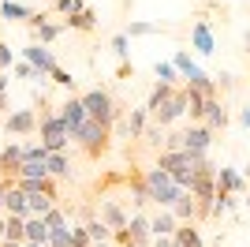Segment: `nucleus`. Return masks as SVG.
I'll return each mask as SVG.
<instances>
[{
  "instance_id": "f704fd0d",
  "label": "nucleus",
  "mask_w": 250,
  "mask_h": 247,
  "mask_svg": "<svg viewBox=\"0 0 250 247\" xmlns=\"http://www.w3.org/2000/svg\"><path fill=\"white\" fill-rule=\"evenodd\" d=\"M15 75H19V79H30V82H34V79H45V75L38 72V68H34L30 60H22V64H15Z\"/></svg>"
},
{
  "instance_id": "de8ad7c7",
  "label": "nucleus",
  "mask_w": 250,
  "mask_h": 247,
  "mask_svg": "<svg viewBox=\"0 0 250 247\" xmlns=\"http://www.w3.org/2000/svg\"><path fill=\"white\" fill-rule=\"evenodd\" d=\"M22 247H49V244H22Z\"/></svg>"
},
{
  "instance_id": "a211bd4d",
  "label": "nucleus",
  "mask_w": 250,
  "mask_h": 247,
  "mask_svg": "<svg viewBox=\"0 0 250 247\" xmlns=\"http://www.w3.org/2000/svg\"><path fill=\"white\" fill-rule=\"evenodd\" d=\"M45 173H49L52 180H67V176H71V161H67V154H63V150H49V157H45Z\"/></svg>"
},
{
  "instance_id": "c9c22d12",
  "label": "nucleus",
  "mask_w": 250,
  "mask_h": 247,
  "mask_svg": "<svg viewBox=\"0 0 250 247\" xmlns=\"http://www.w3.org/2000/svg\"><path fill=\"white\" fill-rule=\"evenodd\" d=\"M127 41H131L127 34H116V38H112V52H116V60H127V52H131V49H127Z\"/></svg>"
},
{
  "instance_id": "f03ea898",
  "label": "nucleus",
  "mask_w": 250,
  "mask_h": 247,
  "mask_svg": "<svg viewBox=\"0 0 250 247\" xmlns=\"http://www.w3.org/2000/svg\"><path fill=\"white\" fill-rule=\"evenodd\" d=\"M108 139H112V127L108 124H101V120H94V116H86V124L75 131V143L83 146V154L90 157V161H101L104 154H108Z\"/></svg>"
},
{
  "instance_id": "5701e85b",
  "label": "nucleus",
  "mask_w": 250,
  "mask_h": 247,
  "mask_svg": "<svg viewBox=\"0 0 250 247\" xmlns=\"http://www.w3.org/2000/svg\"><path fill=\"white\" fill-rule=\"evenodd\" d=\"M26 244H49V225H45L42 214L26 217Z\"/></svg>"
},
{
  "instance_id": "7c9ffc66",
  "label": "nucleus",
  "mask_w": 250,
  "mask_h": 247,
  "mask_svg": "<svg viewBox=\"0 0 250 247\" xmlns=\"http://www.w3.org/2000/svg\"><path fill=\"white\" fill-rule=\"evenodd\" d=\"M161 30V26H157V23H131V26H127V38H146V34H157Z\"/></svg>"
},
{
  "instance_id": "ddd939ff",
  "label": "nucleus",
  "mask_w": 250,
  "mask_h": 247,
  "mask_svg": "<svg viewBox=\"0 0 250 247\" xmlns=\"http://www.w3.org/2000/svg\"><path fill=\"white\" fill-rule=\"evenodd\" d=\"M19 169H22V146L8 143L0 150V176H4V180H19Z\"/></svg>"
},
{
  "instance_id": "58836bf2",
  "label": "nucleus",
  "mask_w": 250,
  "mask_h": 247,
  "mask_svg": "<svg viewBox=\"0 0 250 247\" xmlns=\"http://www.w3.org/2000/svg\"><path fill=\"white\" fill-rule=\"evenodd\" d=\"M116 75H120V79H135V64H131V60H120Z\"/></svg>"
},
{
  "instance_id": "f257e3e1",
  "label": "nucleus",
  "mask_w": 250,
  "mask_h": 247,
  "mask_svg": "<svg viewBox=\"0 0 250 247\" xmlns=\"http://www.w3.org/2000/svg\"><path fill=\"white\" fill-rule=\"evenodd\" d=\"M38 135H42V143L49 146V150H67V143H71V131H67V124L60 120V113L49 105V98H38Z\"/></svg>"
},
{
  "instance_id": "79ce46f5",
  "label": "nucleus",
  "mask_w": 250,
  "mask_h": 247,
  "mask_svg": "<svg viewBox=\"0 0 250 247\" xmlns=\"http://www.w3.org/2000/svg\"><path fill=\"white\" fill-rule=\"evenodd\" d=\"M153 247H179L176 236H153Z\"/></svg>"
},
{
  "instance_id": "72a5a7b5",
  "label": "nucleus",
  "mask_w": 250,
  "mask_h": 247,
  "mask_svg": "<svg viewBox=\"0 0 250 247\" xmlns=\"http://www.w3.org/2000/svg\"><path fill=\"white\" fill-rule=\"evenodd\" d=\"M94 240H90V228L86 225H75L71 228V247H90Z\"/></svg>"
},
{
  "instance_id": "9d476101",
  "label": "nucleus",
  "mask_w": 250,
  "mask_h": 247,
  "mask_svg": "<svg viewBox=\"0 0 250 247\" xmlns=\"http://www.w3.org/2000/svg\"><path fill=\"white\" fill-rule=\"evenodd\" d=\"M86 116H90V113H86V105H83V94H71V98L60 105V120L67 124L71 139H75V131H79V127L86 124Z\"/></svg>"
},
{
  "instance_id": "6e6552de",
  "label": "nucleus",
  "mask_w": 250,
  "mask_h": 247,
  "mask_svg": "<svg viewBox=\"0 0 250 247\" xmlns=\"http://www.w3.org/2000/svg\"><path fill=\"white\" fill-rule=\"evenodd\" d=\"M179 116H187V86H176V94L168 98V105L161 109V113H153V124L168 127V124H176Z\"/></svg>"
},
{
  "instance_id": "49530a36",
  "label": "nucleus",
  "mask_w": 250,
  "mask_h": 247,
  "mask_svg": "<svg viewBox=\"0 0 250 247\" xmlns=\"http://www.w3.org/2000/svg\"><path fill=\"white\" fill-rule=\"evenodd\" d=\"M4 247H22V244H15V240H4Z\"/></svg>"
},
{
  "instance_id": "c85d7f7f",
  "label": "nucleus",
  "mask_w": 250,
  "mask_h": 247,
  "mask_svg": "<svg viewBox=\"0 0 250 247\" xmlns=\"http://www.w3.org/2000/svg\"><path fill=\"white\" fill-rule=\"evenodd\" d=\"M86 228H90V240H112V228L104 225L101 217H90V221H86Z\"/></svg>"
},
{
  "instance_id": "0eeeda50",
  "label": "nucleus",
  "mask_w": 250,
  "mask_h": 247,
  "mask_svg": "<svg viewBox=\"0 0 250 247\" xmlns=\"http://www.w3.org/2000/svg\"><path fill=\"white\" fill-rule=\"evenodd\" d=\"M26 26L34 30V41H42V45H52V41L67 30V23H49L45 11H34L30 19H26Z\"/></svg>"
},
{
  "instance_id": "393cba45",
  "label": "nucleus",
  "mask_w": 250,
  "mask_h": 247,
  "mask_svg": "<svg viewBox=\"0 0 250 247\" xmlns=\"http://www.w3.org/2000/svg\"><path fill=\"white\" fill-rule=\"evenodd\" d=\"M146 120H149L146 105H142V109H131V116H127V135H131V139H142V135H146Z\"/></svg>"
},
{
  "instance_id": "dca6fc26",
  "label": "nucleus",
  "mask_w": 250,
  "mask_h": 247,
  "mask_svg": "<svg viewBox=\"0 0 250 247\" xmlns=\"http://www.w3.org/2000/svg\"><path fill=\"white\" fill-rule=\"evenodd\" d=\"M172 94H176V82H165V79H157V86L149 90V101H146L149 116H153V113H161V109L168 105V98H172Z\"/></svg>"
},
{
  "instance_id": "bb28decb",
  "label": "nucleus",
  "mask_w": 250,
  "mask_h": 247,
  "mask_svg": "<svg viewBox=\"0 0 250 247\" xmlns=\"http://www.w3.org/2000/svg\"><path fill=\"white\" fill-rule=\"evenodd\" d=\"M34 11L26 8V4H19V0H0V19H30Z\"/></svg>"
},
{
  "instance_id": "2f4dec72",
  "label": "nucleus",
  "mask_w": 250,
  "mask_h": 247,
  "mask_svg": "<svg viewBox=\"0 0 250 247\" xmlns=\"http://www.w3.org/2000/svg\"><path fill=\"white\" fill-rule=\"evenodd\" d=\"M42 217H45V225H49V228H60V225H67V217H63V210H60L56 202H52V206L45 210Z\"/></svg>"
},
{
  "instance_id": "f8f14e48",
  "label": "nucleus",
  "mask_w": 250,
  "mask_h": 247,
  "mask_svg": "<svg viewBox=\"0 0 250 247\" xmlns=\"http://www.w3.org/2000/svg\"><path fill=\"white\" fill-rule=\"evenodd\" d=\"M22 60H30L34 68H38V72L45 75V79H49V72L56 68V56H52V49H49V45H42V41L26 45V49H22Z\"/></svg>"
},
{
  "instance_id": "603ef678",
  "label": "nucleus",
  "mask_w": 250,
  "mask_h": 247,
  "mask_svg": "<svg viewBox=\"0 0 250 247\" xmlns=\"http://www.w3.org/2000/svg\"><path fill=\"white\" fill-rule=\"evenodd\" d=\"M247 176H250V165H247Z\"/></svg>"
},
{
  "instance_id": "4c0bfd02",
  "label": "nucleus",
  "mask_w": 250,
  "mask_h": 247,
  "mask_svg": "<svg viewBox=\"0 0 250 247\" xmlns=\"http://www.w3.org/2000/svg\"><path fill=\"white\" fill-rule=\"evenodd\" d=\"M153 72H157V79H165V82H176V72H179V68H176V64H157Z\"/></svg>"
},
{
  "instance_id": "c756f323",
  "label": "nucleus",
  "mask_w": 250,
  "mask_h": 247,
  "mask_svg": "<svg viewBox=\"0 0 250 247\" xmlns=\"http://www.w3.org/2000/svg\"><path fill=\"white\" fill-rule=\"evenodd\" d=\"M49 79L56 82V86H63V90H71V94H75V79H71V72H67V68H60V64H56V68L49 72Z\"/></svg>"
},
{
  "instance_id": "473e14b6",
  "label": "nucleus",
  "mask_w": 250,
  "mask_h": 247,
  "mask_svg": "<svg viewBox=\"0 0 250 247\" xmlns=\"http://www.w3.org/2000/svg\"><path fill=\"white\" fill-rule=\"evenodd\" d=\"M26 198H30V214H45V210L52 206V198H49V195H42V191H30Z\"/></svg>"
},
{
  "instance_id": "412c9836",
  "label": "nucleus",
  "mask_w": 250,
  "mask_h": 247,
  "mask_svg": "<svg viewBox=\"0 0 250 247\" xmlns=\"http://www.w3.org/2000/svg\"><path fill=\"white\" fill-rule=\"evenodd\" d=\"M176 225H179V217L172 214V210H165V206H161V214L149 221V232H153V236H172V232H176Z\"/></svg>"
},
{
  "instance_id": "20e7f679",
  "label": "nucleus",
  "mask_w": 250,
  "mask_h": 247,
  "mask_svg": "<svg viewBox=\"0 0 250 247\" xmlns=\"http://www.w3.org/2000/svg\"><path fill=\"white\" fill-rule=\"evenodd\" d=\"M146 187H149V202L165 206V210H172L176 206V198L187 191V187H179L172 176L161 169V165H153V169H146Z\"/></svg>"
},
{
  "instance_id": "3c124183",
  "label": "nucleus",
  "mask_w": 250,
  "mask_h": 247,
  "mask_svg": "<svg viewBox=\"0 0 250 247\" xmlns=\"http://www.w3.org/2000/svg\"><path fill=\"white\" fill-rule=\"evenodd\" d=\"M127 247H149V244H127Z\"/></svg>"
},
{
  "instance_id": "4be33fe9",
  "label": "nucleus",
  "mask_w": 250,
  "mask_h": 247,
  "mask_svg": "<svg viewBox=\"0 0 250 247\" xmlns=\"http://www.w3.org/2000/svg\"><path fill=\"white\" fill-rule=\"evenodd\" d=\"M172 214H176L179 221H198V198L190 195V191H183V195L176 198V206H172Z\"/></svg>"
},
{
  "instance_id": "37998d69",
  "label": "nucleus",
  "mask_w": 250,
  "mask_h": 247,
  "mask_svg": "<svg viewBox=\"0 0 250 247\" xmlns=\"http://www.w3.org/2000/svg\"><path fill=\"white\" fill-rule=\"evenodd\" d=\"M4 232H8V214H0V240H4Z\"/></svg>"
},
{
  "instance_id": "a19ab883",
  "label": "nucleus",
  "mask_w": 250,
  "mask_h": 247,
  "mask_svg": "<svg viewBox=\"0 0 250 247\" xmlns=\"http://www.w3.org/2000/svg\"><path fill=\"white\" fill-rule=\"evenodd\" d=\"M0 109H8V75L0 72Z\"/></svg>"
},
{
  "instance_id": "4468645a",
  "label": "nucleus",
  "mask_w": 250,
  "mask_h": 247,
  "mask_svg": "<svg viewBox=\"0 0 250 247\" xmlns=\"http://www.w3.org/2000/svg\"><path fill=\"white\" fill-rule=\"evenodd\" d=\"M217 191H224V195H247V180L231 165H220L217 169Z\"/></svg>"
},
{
  "instance_id": "a878e982",
  "label": "nucleus",
  "mask_w": 250,
  "mask_h": 247,
  "mask_svg": "<svg viewBox=\"0 0 250 247\" xmlns=\"http://www.w3.org/2000/svg\"><path fill=\"white\" fill-rule=\"evenodd\" d=\"M224 124H228L224 105H220L217 98H209V101H206V127H213V131H217V127H224Z\"/></svg>"
},
{
  "instance_id": "b1692460",
  "label": "nucleus",
  "mask_w": 250,
  "mask_h": 247,
  "mask_svg": "<svg viewBox=\"0 0 250 247\" xmlns=\"http://www.w3.org/2000/svg\"><path fill=\"white\" fill-rule=\"evenodd\" d=\"M63 23H67V30H83V34H90V30L97 26V15H94L90 8H83V11H71Z\"/></svg>"
},
{
  "instance_id": "a18cd8bd",
  "label": "nucleus",
  "mask_w": 250,
  "mask_h": 247,
  "mask_svg": "<svg viewBox=\"0 0 250 247\" xmlns=\"http://www.w3.org/2000/svg\"><path fill=\"white\" fill-rule=\"evenodd\" d=\"M90 247H108V240H94V244H90Z\"/></svg>"
},
{
  "instance_id": "6ab92c4d",
  "label": "nucleus",
  "mask_w": 250,
  "mask_h": 247,
  "mask_svg": "<svg viewBox=\"0 0 250 247\" xmlns=\"http://www.w3.org/2000/svg\"><path fill=\"white\" fill-rule=\"evenodd\" d=\"M101 221L108 228H124L127 225V210L116 202V198H101Z\"/></svg>"
},
{
  "instance_id": "39448f33",
  "label": "nucleus",
  "mask_w": 250,
  "mask_h": 247,
  "mask_svg": "<svg viewBox=\"0 0 250 247\" xmlns=\"http://www.w3.org/2000/svg\"><path fill=\"white\" fill-rule=\"evenodd\" d=\"M83 105H86V113L94 116V120L108 124V127H112V124L120 120V113H124V109H120V101H116L108 90H101V86H97V90H86V94H83Z\"/></svg>"
},
{
  "instance_id": "1a4fd4ad",
  "label": "nucleus",
  "mask_w": 250,
  "mask_h": 247,
  "mask_svg": "<svg viewBox=\"0 0 250 247\" xmlns=\"http://www.w3.org/2000/svg\"><path fill=\"white\" fill-rule=\"evenodd\" d=\"M209 146H213V127H206V124H198V127H187L183 131V150L194 157H206Z\"/></svg>"
},
{
  "instance_id": "cd10ccee",
  "label": "nucleus",
  "mask_w": 250,
  "mask_h": 247,
  "mask_svg": "<svg viewBox=\"0 0 250 247\" xmlns=\"http://www.w3.org/2000/svg\"><path fill=\"white\" fill-rule=\"evenodd\" d=\"M4 240L26 244V217H19V214H8V232H4Z\"/></svg>"
},
{
  "instance_id": "f3484780",
  "label": "nucleus",
  "mask_w": 250,
  "mask_h": 247,
  "mask_svg": "<svg viewBox=\"0 0 250 247\" xmlns=\"http://www.w3.org/2000/svg\"><path fill=\"white\" fill-rule=\"evenodd\" d=\"M4 214L30 217V198H26V191H22V187H15V184L8 187V198H4Z\"/></svg>"
},
{
  "instance_id": "7ed1b4c3",
  "label": "nucleus",
  "mask_w": 250,
  "mask_h": 247,
  "mask_svg": "<svg viewBox=\"0 0 250 247\" xmlns=\"http://www.w3.org/2000/svg\"><path fill=\"white\" fill-rule=\"evenodd\" d=\"M202 161H206V157L187 154L183 146H179V150H161V157H157V165H161V169H165L179 187H190V180H194V173H198Z\"/></svg>"
},
{
  "instance_id": "2eb2a0df",
  "label": "nucleus",
  "mask_w": 250,
  "mask_h": 247,
  "mask_svg": "<svg viewBox=\"0 0 250 247\" xmlns=\"http://www.w3.org/2000/svg\"><path fill=\"white\" fill-rule=\"evenodd\" d=\"M190 45L198 52H206V56L213 52L217 41H213V30H209V19H194V26H190Z\"/></svg>"
},
{
  "instance_id": "e433bc0d",
  "label": "nucleus",
  "mask_w": 250,
  "mask_h": 247,
  "mask_svg": "<svg viewBox=\"0 0 250 247\" xmlns=\"http://www.w3.org/2000/svg\"><path fill=\"white\" fill-rule=\"evenodd\" d=\"M83 8H86V0H56L60 15H71V11H83Z\"/></svg>"
},
{
  "instance_id": "423d86ee",
  "label": "nucleus",
  "mask_w": 250,
  "mask_h": 247,
  "mask_svg": "<svg viewBox=\"0 0 250 247\" xmlns=\"http://www.w3.org/2000/svg\"><path fill=\"white\" fill-rule=\"evenodd\" d=\"M149 217H142V214H135V217H127V225L124 228H112V240L120 247H127V244H149Z\"/></svg>"
},
{
  "instance_id": "09e8293b",
  "label": "nucleus",
  "mask_w": 250,
  "mask_h": 247,
  "mask_svg": "<svg viewBox=\"0 0 250 247\" xmlns=\"http://www.w3.org/2000/svg\"><path fill=\"white\" fill-rule=\"evenodd\" d=\"M243 41H247V52H250V30H247V38H243Z\"/></svg>"
},
{
  "instance_id": "ea45409f",
  "label": "nucleus",
  "mask_w": 250,
  "mask_h": 247,
  "mask_svg": "<svg viewBox=\"0 0 250 247\" xmlns=\"http://www.w3.org/2000/svg\"><path fill=\"white\" fill-rule=\"evenodd\" d=\"M4 68H11V49L4 45V38H0V72H4Z\"/></svg>"
},
{
  "instance_id": "c03bdc74",
  "label": "nucleus",
  "mask_w": 250,
  "mask_h": 247,
  "mask_svg": "<svg viewBox=\"0 0 250 247\" xmlns=\"http://www.w3.org/2000/svg\"><path fill=\"white\" fill-rule=\"evenodd\" d=\"M239 120H243V127H250V105L243 109V116H239Z\"/></svg>"
},
{
  "instance_id": "aec40b11",
  "label": "nucleus",
  "mask_w": 250,
  "mask_h": 247,
  "mask_svg": "<svg viewBox=\"0 0 250 247\" xmlns=\"http://www.w3.org/2000/svg\"><path fill=\"white\" fill-rule=\"evenodd\" d=\"M172 236L179 240V247H206L202 244V232H198V221H179Z\"/></svg>"
},
{
  "instance_id": "8fccbe9b",
  "label": "nucleus",
  "mask_w": 250,
  "mask_h": 247,
  "mask_svg": "<svg viewBox=\"0 0 250 247\" xmlns=\"http://www.w3.org/2000/svg\"><path fill=\"white\" fill-rule=\"evenodd\" d=\"M243 202H247V206H250V187H247V198H243Z\"/></svg>"
},
{
  "instance_id": "9b49d317",
  "label": "nucleus",
  "mask_w": 250,
  "mask_h": 247,
  "mask_svg": "<svg viewBox=\"0 0 250 247\" xmlns=\"http://www.w3.org/2000/svg\"><path fill=\"white\" fill-rule=\"evenodd\" d=\"M4 131L8 135H34L38 131V109H19L4 120Z\"/></svg>"
}]
</instances>
